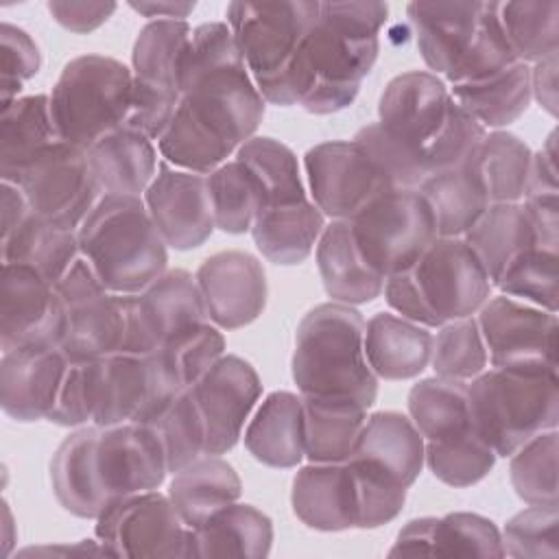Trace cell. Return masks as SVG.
Listing matches in <instances>:
<instances>
[{
  "label": "cell",
  "instance_id": "1",
  "mask_svg": "<svg viewBox=\"0 0 559 559\" xmlns=\"http://www.w3.org/2000/svg\"><path fill=\"white\" fill-rule=\"evenodd\" d=\"M179 87V105L157 140L159 155L175 168L210 175L255 135L266 103L227 22L192 28Z\"/></svg>",
  "mask_w": 559,
  "mask_h": 559
},
{
  "label": "cell",
  "instance_id": "2",
  "mask_svg": "<svg viewBox=\"0 0 559 559\" xmlns=\"http://www.w3.org/2000/svg\"><path fill=\"white\" fill-rule=\"evenodd\" d=\"M365 323L354 306L338 301L319 304L304 314L290 360L299 395L373 406L378 376L365 356Z\"/></svg>",
  "mask_w": 559,
  "mask_h": 559
},
{
  "label": "cell",
  "instance_id": "3",
  "mask_svg": "<svg viewBox=\"0 0 559 559\" xmlns=\"http://www.w3.org/2000/svg\"><path fill=\"white\" fill-rule=\"evenodd\" d=\"M76 234L81 255L111 293H140L166 271L168 247L142 197L103 194Z\"/></svg>",
  "mask_w": 559,
  "mask_h": 559
},
{
  "label": "cell",
  "instance_id": "4",
  "mask_svg": "<svg viewBox=\"0 0 559 559\" xmlns=\"http://www.w3.org/2000/svg\"><path fill=\"white\" fill-rule=\"evenodd\" d=\"M474 432L511 456L520 445L559 421V378L546 367H489L467 384Z\"/></svg>",
  "mask_w": 559,
  "mask_h": 559
},
{
  "label": "cell",
  "instance_id": "5",
  "mask_svg": "<svg viewBox=\"0 0 559 559\" xmlns=\"http://www.w3.org/2000/svg\"><path fill=\"white\" fill-rule=\"evenodd\" d=\"M378 50V37L354 33L319 9L288 72L290 105H301L314 116L343 111L356 100Z\"/></svg>",
  "mask_w": 559,
  "mask_h": 559
},
{
  "label": "cell",
  "instance_id": "6",
  "mask_svg": "<svg viewBox=\"0 0 559 559\" xmlns=\"http://www.w3.org/2000/svg\"><path fill=\"white\" fill-rule=\"evenodd\" d=\"M131 98V68L114 57L81 55L63 66L48 94L50 118L59 140L87 151L127 122Z\"/></svg>",
  "mask_w": 559,
  "mask_h": 559
},
{
  "label": "cell",
  "instance_id": "7",
  "mask_svg": "<svg viewBox=\"0 0 559 559\" xmlns=\"http://www.w3.org/2000/svg\"><path fill=\"white\" fill-rule=\"evenodd\" d=\"M225 15L262 98L288 107V72L319 15V2H229Z\"/></svg>",
  "mask_w": 559,
  "mask_h": 559
},
{
  "label": "cell",
  "instance_id": "8",
  "mask_svg": "<svg viewBox=\"0 0 559 559\" xmlns=\"http://www.w3.org/2000/svg\"><path fill=\"white\" fill-rule=\"evenodd\" d=\"M362 260L382 277L408 271L437 238L435 216L419 190H391L349 218Z\"/></svg>",
  "mask_w": 559,
  "mask_h": 559
},
{
  "label": "cell",
  "instance_id": "9",
  "mask_svg": "<svg viewBox=\"0 0 559 559\" xmlns=\"http://www.w3.org/2000/svg\"><path fill=\"white\" fill-rule=\"evenodd\" d=\"M192 26L186 20H151L135 37L131 52L133 98L124 124L159 140L179 98V68Z\"/></svg>",
  "mask_w": 559,
  "mask_h": 559
},
{
  "label": "cell",
  "instance_id": "10",
  "mask_svg": "<svg viewBox=\"0 0 559 559\" xmlns=\"http://www.w3.org/2000/svg\"><path fill=\"white\" fill-rule=\"evenodd\" d=\"M96 539L111 557H197L192 528L157 489L107 504L96 518Z\"/></svg>",
  "mask_w": 559,
  "mask_h": 559
},
{
  "label": "cell",
  "instance_id": "11",
  "mask_svg": "<svg viewBox=\"0 0 559 559\" xmlns=\"http://www.w3.org/2000/svg\"><path fill=\"white\" fill-rule=\"evenodd\" d=\"M55 288L66 308V334L59 349L70 362L98 360L122 349V295L111 293L83 255Z\"/></svg>",
  "mask_w": 559,
  "mask_h": 559
},
{
  "label": "cell",
  "instance_id": "12",
  "mask_svg": "<svg viewBox=\"0 0 559 559\" xmlns=\"http://www.w3.org/2000/svg\"><path fill=\"white\" fill-rule=\"evenodd\" d=\"M124 343L120 352L151 354L168 338L207 321L197 277L183 269L164 271L144 290L122 295Z\"/></svg>",
  "mask_w": 559,
  "mask_h": 559
},
{
  "label": "cell",
  "instance_id": "13",
  "mask_svg": "<svg viewBox=\"0 0 559 559\" xmlns=\"http://www.w3.org/2000/svg\"><path fill=\"white\" fill-rule=\"evenodd\" d=\"M17 186L26 194L31 212L79 229L103 197L83 148L57 140L24 170Z\"/></svg>",
  "mask_w": 559,
  "mask_h": 559
},
{
  "label": "cell",
  "instance_id": "14",
  "mask_svg": "<svg viewBox=\"0 0 559 559\" xmlns=\"http://www.w3.org/2000/svg\"><path fill=\"white\" fill-rule=\"evenodd\" d=\"M437 328L476 314L491 297V280L463 238L437 236L411 269Z\"/></svg>",
  "mask_w": 559,
  "mask_h": 559
},
{
  "label": "cell",
  "instance_id": "15",
  "mask_svg": "<svg viewBox=\"0 0 559 559\" xmlns=\"http://www.w3.org/2000/svg\"><path fill=\"white\" fill-rule=\"evenodd\" d=\"M478 328L491 367L557 369V314L509 295L489 297Z\"/></svg>",
  "mask_w": 559,
  "mask_h": 559
},
{
  "label": "cell",
  "instance_id": "16",
  "mask_svg": "<svg viewBox=\"0 0 559 559\" xmlns=\"http://www.w3.org/2000/svg\"><path fill=\"white\" fill-rule=\"evenodd\" d=\"M312 203L332 221L354 218L382 192H391L354 140L314 144L304 155Z\"/></svg>",
  "mask_w": 559,
  "mask_h": 559
},
{
  "label": "cell",
  "instance_id": "17",
  "mask_svg": "<svg viewBox=\"0 0 559 559\" xmlns=\"http://www.w3.org/2000/svg\"><path fill=\"white\" fill-rule=\"evenodd\" d=\"M66 308L57 288L35 269L2 264L0 347L2 354L24 347H61Z\"/></svg>",
  "mask_w": 559,
  "mask_h": 559
},
{
  "label": "cell",
  "instance_id": "18",
  "mask_svg": "<svg viewBox=\"0 0 559 559\" xmlns=\"http://www.w3.org/2000/svg\"><path fill=\"white\" fill-rule=\"evenodd\" d=\"M190 391L205 424V454L229 452L262 395L258 371L245 358L223 354Z\"/></svg>",
  "mask_w": 559,
  "mask_h": 559
},
{
  "label": "cell",
  "instance_id": "19",
  "mask_svg": "<svg viewBox=\"0 0 559 559\" xmlns=\"http://www.w3.org/2000/svg\"><path fill=\"white\" fill-rule=\"evenodd\" d=\"M142 199L166 247L197 249L216 229L207 175L175 168L162 159Z\"/></svg>",
  "mask_w": 559,
  "mask_h": 559
},
{
  "label": "cell",
  "instance_id": "20",
  "mask_svg": "<svg viewBox=\"0 0 559 559\" xmlns=\"http://www.w3.org/2000/svg\"><path fill=\"white\" fill-rule=\"evenodd\" d=\"M98 428L96 469L107 504L124 496L159 489L168 474V461L157 430L138 421Z\"/></svg>",
  "mask_w": 559,
  "mask_h": 559
},
{
  "label": "cell",
  "instance_id": "21",
  "mask_svg": "<svg viewBox=\"0 0 559 559\" xmlns=\"http://www.w3.org/2000/svg\"><path fill=\"white\" fill-rule=\"evenodd\" d=\"M207 319L221 330L253 323L266 306V273L262 262L247 251H218L197 269Z\"/></svg>",
  "mask_w": 559,
  "mask_h": 559
},
{
  "label": "cell",
  "instance_id": "22",
  "mask_svg": "<svg viewBox=\"0 0 559 559\" xmlns=\"http://www.w3.org/2000/svg\"><path fill=\"white\" fill-rule=\"evenodd\" d=\"M452 105L445 81L428 70H411L393 76L378 100V124L424 153L441 129Z\"/></svg>",
  "mask_w": 559,
  "mask_h": 559
},
{
  "label": "cell",
  "instance_id": "23",
  "mask_svg": "<svg viewBox=\"0 0 559 559\" xmlns=\"http://www.w3.org/2000/svg\"><path fill=\"white\" fill-rule=\"evenodd\" d=\"M70 360L59 347H24L2 354L0 406L15 421L48 419Z\"/></svg>",
  "mask_w": 559,
  "mask_h": 559
},
{
  "label": "cell",
  "instance_id": "24",
  "mask_svg": "<svg viewBox=\"0 0 559 559\" xmlns=\"http://www.w3.org/2000/svg\"><path fill=\"white\" fill-rule=\"evenodd\" d=\"M347 461L408 489L424 467V437L411 417L395 411H378L367 417Z\"/></svg>",
  "mask_w": 559,
  "mask_h": 559
},
{
  "label": "cell",
  "instance_id": "25",
  "mask_svg": "<svg viewBox=\"0 0 559 559\" xmlns=\"http://www.w3.org/2000/svg\"><path fill=\"white\" fill-rule=\"evenodd\" d=\"M485 2H408L406 15L428 72L448 74L469 50Z\"/></svg>",
  "mask_w": 559,
  "mask_h": 559
},
{
  "label": "cell",
  "instance_id": "26",
  "mask_svg": "<svg viewBox=\"0 0 559 559\" xmlns=\"http://www.w3.org/2000/svg\"><path fill=\"white\" fill-rule=\"evenodd\" d=\"M293 513L314 531L358 528L356 487L347 463H308L297 469L290 491Z\"/></svg>",
  "mask_w": 559,
  "mask_h": 559
},
{
  "label": "cell",
  "instance_id": "27",
  "mask_svg": "<svg viewBox=\"0 0 559 559\" xmlns=\"http://www.w3.org/2000/svg\"><path fill=\"white\" fill-rule=\"evenodd\" d=\"M85 155L100 194L144 197L159 166L153 140L129 124L105 133Z\"/></svg>",
  "mask_w": 559,
  "mask_h": 559
},
{
  "label": "cell",
  "instance_id": "28",
  "mask_svg": "<svg viewBox=\"0 0 559 559\" xmlns=\"http://www.w3.org/2000/svg\"><path fill=\"white\" fill-rule=\"evenodd\" d=\"M98 430V426H83L70 432L50 461V485L57 502L85 520H96L107 507L96 469Z\"/></svg>",
  "mask_w": 559,
  "mask_h": 559
},
{
  "label": "cell",
  "instance_id": "29",
  "mask_svg": "<svg viewBox=\"0 0 559 559\" xmlns=\"http://www.w3.org/2000/svg\"><path fill=\"white\" fill-rule=\"evenodd\" d=\"M245 448L269 467L290 469L306 459L304 400L290 391H273L245 428Z\"/></svg>",
  "mask_w": 559,
  "mask_h": 559
},
{
  "label": "cell",
  "instance_id": "30",
  "mask_svg": "<svg viewBox=\"0 0 559 559\" xmlns=\"http://www.w3.org/2000/svg\"><path fill=\"white\" fill-rule=\"evenodd\" d=\"M317 269L332 301L358 306L382 295L384 277L360 255L349 221H332L317 240Z\"/></svg>",
  "mask_w": 559,
  "mask_h": 559
},
{
  "label": "cell",
  "instance_id": "31",
  "mask_svg": "<svg viewBox=\"0 0 559 559\" xmlns=\"http://www.w3.org/2000/svg\"><path fill=\"white\" fill-rule=\"evenodd\" d=\"M432 354V332L393 312H378L365 323V356L382 380L419 376Z\"/></svg>",
  "mask_w": 559,
  "mask_h": 559
},
{
  "label": "cell",
  "instance_id": "32",
  "mask_svg": "<svg viewBox=\"0 0 559 559\" xmlns=\"http://www.w3.org/2000/svg\"><path fill=\"white\" fill-rule=\"evenodd\" d=\"M325 227V216L310 201L280 203V205H262L251 236L258 251L273 264L293 266L304 262Z\"/></svg>",
  "mask_w": 559,
  "mask_h": 559
},
{
  "label": "cell",
  "instance_id": "33",
  "mask_svg": "<svg viewBox=\"0 0 559 559\" xmlns=\"http://www.w3.org/2000/svg\"><path fill=\"white\" fill-rule=\"evenodd\" d=\"M59 140L46 94L20 96L0 116V177L17 183L35 157Z\"/></svg>",
  "mask_w": 559,
  "mask_h": 559
},
{
  "label": "cell",
  "instance_id": "34",
  "mask_svg": "<svg viewBox=\"0 0 559 559\" xmlns=\"http://www.w3.org/2000/svg\"><path fill=\"white\" fill-rule=\"evenodd\" d=\"M242 493L234 465L216 454H203L173 474L168 498L188 528L201 526L218 509L236 502Z\"/></svg>",
  "mask_w": 559,
  "mask_h": 559
},
{
  "label": "cell",
  "instance_id": "35",
  "mask_svg": "<svg viewBox=\"0 0 559 559\" xmlns=\"http://www.w3.org/2000/svg\"><path fill=\"white\" fill-rule=\"evenodd\" d=\"M0 255L2 264L31 266L55 286L81 258L79 234L31 212L22 225L0 238Z\"/></svg>",
  "mask_w": 559,
  "mask_h": 559
},
{
  "label": "cell",
  "instance_id": "36",
  "mask_svg": "<svg viewBox=\"0 0 559 559\" xmlns=\"http://www.w3.org/2000/svg\"><path fill=\"white\" fill-rule=\"evenodd\" d=\"M197 557L260 559L271 552L273 522L253 504L231 502L192 528Z\"/></svg>",
  "mask_w": 559,
  "mask_h": 559
},
{
  "label": "cell",
  "instance_id": "37",
  "mask_svg": "<svg viewBox=\"0 0 559 559\" xmlns=\"http://www.w3.org/2000/svg\"><path fill=\"white\" fill-rule=\"evenodd\" d=\"M304 445L310 463H345L362 432V404L336 397H304Z\"/></svg>",
  "mask_w": 559,
  "mask_h": 559
},
{
  "label": "cell",
  "instance_id": "38",
  "mask_svg": "<svg viewBox=\"0 0 559 559\" xmlns=\"http://www.w3.org/2000/svg\"><path fill=\"white\" fill-rule=\"evenodd\" d=\"M463 240L493 286L520 253L537 245L535 229L522 203H491L465 231Z\"/></svg>",
  "mask_w": 559,
  "mask_h": 559
},
{
  "label": "cell",
  "instance_id": "39",
  "mask_svg": "<svg viewBox=\"0 0 559 559\" xmlns=\"http://www.w3.org/2000/svg\"><path fill=\"white\" fill-rule=\"evenodd\" d=\"M450 96L485 129H504L515 122L533 100L531 66L518 61L487 79L452 85Z\"/></svg>",
  "mask_w": 559,
  "mask_h": 559
},
{
  "label": "cell",
  "instance_id": "40",
  "mask_svg": "<svg viewBox=\"0 0 559 559\" xmlns=\"http://www.w3.org/2000/svg\"><path fill=\"white\" fill-rule=\"evenodd\" d=\"M528 144L511 131H487L476 153L465 162L489 203H520L531 170Z\"/></svg>",
  "mask_w": 559,
  "mask_h": 559
},
{
  "label": "cell",
  "instance_id": "41",
  "mask_svg": "<svg viewBox=\"0 0 559 559\" xmlns=\"http://www.w3.org/2000/svg\"><path fill=\"white\" fill-rule=\"evenodd\" d=\"M419 192L432 210L437 236L443 238H463L478 216L491 205L467 164L430 175L419 186Z\"/></svg>",
  "mask_w": 559,
  "mask_h": 559
},
{
  "label": "cell",
  "instance_id": "42",
  "mask_svg": "<svg viewBox=\"0 0 559 559\" xmlns=\"http://www.w3.org/2000/svg\"><path fill=\"white\" fill-rule=\"evenodd\" d=\"M411 421L424 441H439L472 428L467 382L452 378H424L408 393Z\"/></svg>",
  "mask_w": 559,
  "mask_h": 559
},
{
  "label": "cell",
  "instance_id": "43",
  "mask_svg": "<svg viewBox=\"0 0 559 559\" xmlns=\"http://www.w3.org/2000/svg\"><path fill=\"white\" fill-rule=\"evenodd\" d=\"M498 17L511 50L522 63L559 52V2H498Z\"/></svg>",
  "mask_w": 559,
  "mask_h": 559
},
{
  "label": "cell",
  "instance_id": "44",
  "mask_svg": "<svg viewBox=\"0 0 559 559\" xmlns=\"http://www.w3.org/2000/svg\"><path fill=\"white\" fill-rule=\"evenodd\" d=\"M216 229L247 234L264 203L262 188L240 159H227L207 175Z\"/></svg>",
  "mask_w": 559,
  "mask_h": 559
},
{
  "label": "cell",
  "instance_id": "45",
  "mask_svg": "<svg viewBox=\"0 0 559 559\" xmlns=\"http://www.w3.org/2000/svg\"><path fill=\"white\" fill-rule=\"evenodd\" d=\"M236 159H240L258 179L264 197L262 205H280L308 199L297 157L280 140L253 135L236 151Z\"/></svg>",
  "mask_w": 559,
  "mask_h": 559
},
{
  "label": "cell",
  "instance_id": "46",
  "mask_svg": "<svg viewBox=\"0 0 559 559\" xmlns=\"http://www.w3.org/2000/svg\"><path fill=\"white\" fill-rule=\"evenodd\" d=\"M496 452L474 428L439 441H424V465L450 487H472L496 465Z\"/></svg>",
  "mask_w": 559,
  "mask_h": 559
},
{
  "label": "cell",
  "instance_id": "47",
  "mask_svg": "<svg viewBox=\"0 0 559 559\" xmlns=\"http://www.w3.org/2000/svg\"><path fill=\"white\" fill-rule=\"evenodd\" d=\"M557 428L544 430L520 445L509 459L515 493L526 504H557Z\"/></svg>",
  "mask_w": 559,
  "mask_h": 559
},
{
  "label": "cell",
  "instance_id": "48",
  "mask_svg": "<svg viewBox=\"0 0 559 559\" xmlns=\"http://www.w3.org/2000/svg\"><path fill=\"white\" fill-rule=\"evenodd\" d=\"M496 286L502 290V295L557 314L559 253L555 249L533 245L507 266Z\"/></svg>",
  "mask_w": 559,
  "mask_h": 559
},
{
  "label": "cell",
  "instance_id": "49",
  "mask_svg": "<svg viewBox=\"0 0 559 559\" xmlns=\"http://www.w3.org/2000/svg\"><path fill=\"white\" fill-rule=\"evenodd\" d=\"M487 362V347L474 314L439 325L430 354L435 376L467 382L483 373Z\"/></svg>",
  "mask_w": 559,
  "mask_h": 559
},
{
  "label": "cell",
  "instance_id": "50",
  "mask_svg": "<svg viewBox=\"0 0 559 559\" xmlns=\"http://www.w3.org/2000/svg\"><path fill=\"white\" fill-rule=\"evenodd\" d=\"M148 426H153L162 439L168 474L183 469L205 454V424L190 389L175 395Z\"/></svg>",
  "mask_w": 559,
  "mask_h": 559
},
{
  "label": "cell",
  "instance_id": "51",
  "mask_svg": "<svg viewBox=\"0 0 559 559\" xmlns=\"http://www.w3.org/2000/svg\"><path fill=\"white\" fill-rule=\"evenodd\" d=\"M354 142L367 153L389 190H419L428 179L424 153L404 144L378 122L362 127Z\"/></svg>",
  "mask_w": 559,
  "mask_h": 559
},
{
  "label": "cell",
  "instance_id": "52",
  "mask_svg": "<svg viewBox=\"0 0 559 559\" xmlns=\"http://www.w3.org/2000/svg\"><path fill=\"white\" fill-rule=\"evenodd\" d=\"M430 555L441 557H504L498 526L469 511L432 518Z\"/></svg>",
  "mask_w": 559,
  "mask_h": 559
},
{
  "label": "cell",
  "instance_id": "53",
  "mask_svg": "<svg viewBox=\"0 0 559 559\" xmlns=\"http://www.w3.org/2000/svg\"><path fill=\"white\" fill-rule=\"evenodd\" d=\"M513 63H518V57L511 50L507 35L502 31V24L498 17V2H485L474 41L465 52V57L456 63V68L445 74V81H450L452 85L480 81L502 72Z\"/></svg>",
  "mask_w": 559,
  "mask_h": 559
},
{
  "label": "cell",
  "instance_id": "54",
  "mask_svg": "<svg viewBox=\"0 0 559 559\" xmlns=\"http://www.w3.org/2000/svg\"><path fill=\"white\" fill-rule=\"evenodd\" d=\"M155 352L181 389H190L225 354V336L221 328L205 321L168 338Z\"/></svg>",
  "mask_w": 559,
  "mask_h": 559
},
{
  "label": "cell",
  "instance_id": "55",
  "mask_svg": "<svg viewBox=\"0 0 559 559\" xmlns=\"http://www.w3.org/2000/svg\"><path fill=\"white\" fill-rule=\"evenodd\" d=\"M485 135L487 129L452 98L441 129L424 148L428 177L461 168L476 153Z\"/></svg>",
  "mask_w": 559,
  "mask_h": 559
},
{
  "label": "cell",
  "instance_id": "56",
  "mask_svg": "<svg viewBox=\"0 0 559 559\" xmlns=\"http://www.w3.org/2000/svg\"><path fill=\"white\" fill-rule=\"evenodd\" d=\"M557 504H528V509L515 513L500 533L504 555L515 559L557 557Z\"/></svg>",
  "mask_w": 559,
  "mask_h": 559
},
{
  "label": "cell",
  "instance_id": "57",
  "mask_svg": "<svg viewBox=\"0 0 559 559\" xmlns=\"http://www.w3.org/2000/svg\"><path fill=\"white\" fill-rule=\"evenodd\" d=\"M98 360L70 362L63 384L57 395V404L48 415V421L76 428L94 419V408L98 400Z\"/></svg>",
  "mask_w": 559,
  "mask_h": 559
},
{
  "label": "cell",
  "instance_id": "58",
  "mask_svg": "<svg viewBox=\"0 0 559 559\" xmlns=\"http://www.w3.org/2000/svg\"><path fill=\"white\" fill-rule=\"evenodd\" d=\"M41 55L35 39L20 26L9 22L0 24V98L2 107L20 98L24 81L33 79L39 72Z\"/></svg>",
  "mask_w": 559,
  "mask_h": 559
},
{
  "label": "cell",
  "instance_id": "59",
  "mask_svg": "<svg viewBox=\"0 0 559 559\" xmlns=\"http://www.w3.org/2000/svg\"><path fill=\"white\" fill-rule=\"evenodd\" d=\"M118 9L116 2H92V0H52L48 13L66 31L85 35L103 26Z\"/></svg>",
  "mask_w": 559,
  "mask_h": 559
},
{
  "label": "cell",
  "instance_id": "60",
  "mask_svg": "<svg viewBox=\"0 0 559 559\" xmlns=\"http://www.w3.org/2000/svg\"><path fill=\"white\" fill-rule=\"evenodd\" d=\"M384 299L386 304L404 319H411L419 325H426V328H437V321L432 317V312L428 310L417 284H415V277L408 271H402V273H393L389 277H384Z\"/></svg>",
  "mask_w": 559,
  "mask_h": 559
},
{
  "label": "cell",
  "instance_id": "61",
  "mask_svg": "<svg viewBox=\"0 0 559 559\" xmlns=\"http://www.w3.org/2000/svg\"><path fill=\"white\" fill-rule=\"evenodd\" d=\"M531 96L546 114L557 116V55L531 66Z\"/></svg>",
  "mask_w": 559,
  "mask_h": 559
},
{
  "label": "cell",
  "instance_id": "62",
  "mask_svg": "<svg viewBox=\"0 0 559 559\" xmlns=\"http://www.w3.org/2000/svg\"><path fill=\"white\" fill-rule=\"evenodd\" d=\"M0 199H2V238H4L17 225L24 223V218L31 214V205H28L22 188L17 183H9V181H2Z\"/></svg>",
  "mask_w": 559,
  "mask_h": 559
},
{
  "label": "cell",
  "instance_id": "63",
  "mask_svg": "<svg viewBox=\"0 0 559 559\" xmlns=\"http://www.w3.org/2000/svg\"><path fill=\"white\" fill-rule=\"evenodd\" d=\"M133 11L151 20H186L194 11V2H129Z\"/></svg>",
  "mask_w": 559,
  "mask_h": 559
},
{
  "label": "cell",
  "instance_id": "64",
  "mask_svg": "<svg viewBox=\"0 0 559 559\" xmlns=\"http://www.w3.org/2000/svg\"><path fill=\"white\" fill-rule=\"evenodd\" d=\"M109 555V550L96 539H83L76 542L74 546H39V548H24L20 550V555ZM111 557V555H109Z\"/></svg>",
  "mask_w": 559,
  "mask_h": 559
}]
</instances>
